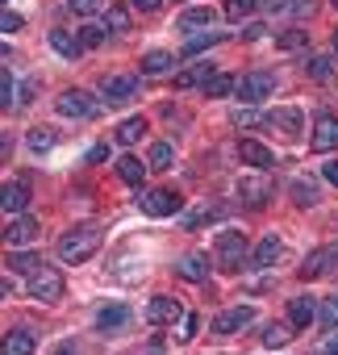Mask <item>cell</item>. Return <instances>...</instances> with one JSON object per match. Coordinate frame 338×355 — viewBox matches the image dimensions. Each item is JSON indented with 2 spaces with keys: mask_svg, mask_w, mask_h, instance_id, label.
Segmentation results:
<instances>
[{
  "mask_svg": "<svg viewBox=\"0 0 338 355\" xmlns=\"http://www.w3.org/2000/svg\"><path fill=\"white\" fill-rule=\"evenodd\" d=\"M105 243V234L96 226H80V230H67L59 239V259L63 263H88L96 255V247Z\"/></svg>",
  "mask_w": 338,
  "mask_h": 355,
  "instance_id": "obj_1",
  "label": "cell"
},
{
  "mask_svg": "<svg viewBox=\"0 0 338 355\" xmlns=\"http://www.w3.org/2000/svg\"><path fill=\"white\" fill-rule=\"evenodd\" d=\"M55 109H59L63 117H75V121H92V117H100V105H96V96H88L84 88H67V92H59Z\"/></svg>",
  "mask_w": 338,
  "mask_h": 355,
  "instance_id": "obj_2",
  "label": "cell"
},
{
  "mask_svg": "<svg viewBox=\"0 0 338 355\" xmlns=\"http://www.w3.org/2000/svg\"><path fill=\"white\" fill-rule=\"evenodd\" d=\"M26 288H30V297H34V301H42V305L63 301V276H59L55 268H46V263L30 276V284H26Z\"/></svg>",
  "mask_w": 338,
  "mask_h": 355,
  "instance_id": "obj_3",
  "label": "cell"
},
{
  "mask_svg": "<svg viewBox=\"0 0 338 355\" xmlns=\"http://www.w3.org/2000/svg\"><path fill=\"white\" fill-rule=\"evenodd\" d=\"M242 259H247V239H242L238 230L222 234V239H217V268H222V272H238Z\"/></svg>",
  "mask_w": 338,
  "mask_h": 355,
  "instance_id": "obj_4",
  "label": "cell"
},
{
  "mask_svg": "<svg viewBox=\"0 0 338 355\" xmlns=\"http://www.w3.org/2000/svg\"><path fill=\"white\" fill-rule=\"evenodd\" d=\"M234 197H238L247 209H263L267 197H272V180H263V175H242V180L234 184Z\"/></svg>",
  "mask_w": 338,
  "mask_h": 355,
  "instance_id": "obj_5",
  "label": "cell"
},
{
  "mask_svg": "<svg viewBox=\"0 0 338 355\" xmlns=\"http://www.w3.org/2000/svg\"><path fill=\"white\" fill-rule=\"evenodd\" d=\"M272 88H276V80H272L267 71H251V76L234 80V92H238V101H242V105H255V101H263Z\"/></svg>",
  "mask_w": 338,
  "mask_h": 355,
  "instance_id": "obj_6",
  "label": "cell"
},
{
  "mask_svg": "<svg viewBox=\"0 0 338 355\" xmlns=\"http://www.w3.org/2000/svg\"><path fill=\"white\" fill-rule=\"evenodd\" d=\"M38 234H42V226H38L34 214H17V218H9V226H5V243H9V247H30Z\"/></svg>",
  "mask_w": 338,
  "mask_h": 355,
  "instance_id": "obj_7",
  "label": "cell"
},
{
  "mask_svg": "<svg viewBox=\"0 0 338 355\" xmlns=\"http://www.w3.org/2000/svg\"><path fill=\"white\" fill-rule=\"evenodd\" d=\"M330 272H338V247H317L301 263V280H317V276H330Z\"/></svg>",
  "mask_w": 338,
  "mask_h": 355,
  "instance_id": "obj_8",
  "label": "cell"
},
{
  "mask_svg": "<svg viewBox=\"0 0 338 355\" xmlns=\"http://www.w3.org/2000/svg\"><path fill=\"white\" fill-rule=\"evenodd\" d=\"M146 322L150 326H172V322H184V305L176 297H154L146 305Z\"/></svg>",
  "mask_w": 338,
  "mask_h": 355,
  "instance_id": "obj_9",
  "label": "cell"
},
{
  "mask_svg": "<svg viewBox=\"0 0 338 355\" xmlns=\"http://www.w3.org/2000/svg\"><path fill=\"white\" fill-rule=\"evenodd\" d=\"M142 214H150V218H172V214H180V193H163V189L142 193Z\"/></svg>",
  "mask_w": 338,
  "mask_h": 355,
  "instance_id": "obj_10",
  "label": "cell"
},
{
  "mask_svg": "<svg viewBox=\"0 0 338 355\" xmlns=\"http://www.w3.org/2000/svg\"><path fill=\"white\" fill-rule=\"evenodd\" d=\"M100 96H105L109 105L134 101V96H138V80H134V76H105V80H100Z\"/></svg>",
  "mask_w": 338,
  "mask_h": 355,
  "instance_id": "obj_11",
  "label": "cell"
},
{
  "mask_svg": "<svg viewBox=\"0 0 338 355\" xmlns=\"http://www.w3.org/2000/svg\"><path fill=\"white\" fill-rule=\"evenodd\" d=\"M251 322H255V309H251V305H234V309H226V313L213 318V334H238V330H247Z\"/></svg>",
  "mask_w": 338,
  "mask_h": 355,
  "instance_id": "obj_12",
  "label": "cell"
},
{
  "mask_svg": "<svg viewBox=\"0 0 338 355\" xmlns=\"http://www.w3.org/2000/svg\"><path fill=\"white\" fill-rule=\"evenodd\" d=\"M176 276L188 280V284H205V280H209V259H205L201 251H188V255L176 259Z\"/></svg>",
  "mask_w": 338,
  "mask_h": 355,
  "instance_id": "obj_13",
  "label": "cell"
},
{
  "mask_svg": "<svg viewBox=\"0 0 338 355\" xmlns=\"http://www.w3.org/2000/svg\"><path fill=\"white\" fill-rule=\"evenodd\" d=\"M309 142H313V150H334V146H338V117H334V113H317Z\"/></svg>",
  "mask_w": 338,
  "mask_h": 355,
  "instance_id": "obj_14",
  "label": "cell"
},
{
  "mask_svg": "<svg viewBox=\"0 0 338 355\" xmlns=\"http://www.w3.org/2000/svg\"><path fill=\"white\" fill-rule=\"evenodd\" d=\"M26 205H30V184L26 180H9L5 189H0V209H5L9 218L26 214Z\"/></svg>",
  "mask_w": 338,
  "mask_h": 355,
  "instance_id": "obj_15",
  "label": "cell"
},
{
  "mask_svg": "<svg viewBox=\"0 0 338 355\" xmlns=\"http://www.w3.org/2000/svg\"><path fill=\"white\" fill-rule=\"evenodd\" d=\"M238 159H242L247 167H259V171H267V167L276 163L272 146H263L259 138H242V142H238Z\"/></svg>",
  "mask_w": 338,
  "mask_h": 355,
  "instance_id": "obj_16",
  "label": "cell"
},
{
  "mask_svg": "<svg viewBox=\"0 0 338 355\" xmlns=\"http://www.w3.org/2000/svg\"><path fill=\"white\" fill-rule=\"evenodd\" d=\"M267 125H276V130H284V134H292V138H296V134L305 130V113H301L296 105H280V109L267 117Z\"/></svg>",
  "mask_w": 338,
  "mask_h": 355,
  "instance_id": "obj_17",
  "label": "cell"
},
{
  "mask_svg": "<svg viewBox=\"0 0 338 355\" xmlns=\"http://www.w3.org/2000/svg\"><path fill=\"white\" fill-rule=\"evenodd\" d=\"M251 259H255V268H272V263H280V259H284V239H280V234H267V239L255 247Z\"/></svg>",
  "mask_w": 338,
  "mask_h": 355,
  "instance_id": "obj_18",
  "label": "cell"
},
{
  "mask_svg": "<svg viewBox=\"0 0 338 355\" xmlns=\"http://www.w3.org/2000/svg\"><path fill=\"white\" fill-rule=\"evenodd\" d=\"M0 355H34V334L30 330H9L0 338Z\"/></svg>",
  "mask_w": 338,
  "mask_h": 355,
  "instance_id": "obj_19",
  "label": "cell"
},
{
  "mask_svg": "<svg viewBox=\"0 0 338 355\" xmlns=\"http://www.w3.org/2000/svg\"><path fill=\"white\" fill-rule=\"evenodd\" d=\"M313 318H317V301H313V297H292V301H288V322H292L296 330L309 326Z\"/></svg>",
  "mask_w": 338,
  "mask_h": 355,
  "instance_id": "obj_20",
  "label": "cell"
},
{
  "mask_svg": "<svg viewBox=\"0 0 338 355\" xmlns=\"http://www.w3.org/2000/svg\"><path fill=\"white\" fill-rule=\"evenodd\" d=\"M292 201H296L301 209H309V205H317V201H321V184L313 180V175H301V180L292 184Z\"/></svg>",
  "mask_w": 338,
  "mask_h": 355,
  "instance_id": "obj_21",
  "label": "cell"
},
{
  "mask_svg": "<svg viewBox=\"0 0 338 355\" xmlns=\"http://www.w3.org/2000/svg\"><path fill=\"white\" fill-rule=\"evenodd\" d=\"M113 138H117V146H138V142L146 138V121H142V117H125Z\"/></svg>",
  "mask_w": 338,
  "mask_h": 355,
  "instance_id": "obj_22",
  "label": "cell"
},
{
  "mask_svg": "<svg viewBox=\"0 0 338 355\" xmlns=\"http://www.w3.org/2000/svg\"><path fill=\"white\" fill-rule=\"evenodd\" d=\"M96 326H100V330H121V326H130V309H125V305H105V309L96 313Z\"/></svg>",
  "mask_w": 338,
  "mask_h": 355,
  "instance_id": "obj_23",
  "label": "cell"
},
{
  "mask_svg": "<svg viewBox=\"0 0 338 355\" xmlns=\"http://www.w3.org/2000/svg\"><path fill=\"white\" fill-rule=\"evenodd\" d=\"M222 13H213V9H205V5H197V9H188V13H180V30H201V26H213Z\"/></svg>",
  "mask_w": 338,
  "mask_h": 355,
  "instance_id": "obj_24",
  "label": "cell"
},
{
  "mask_svg": "<svg viewBox=\"0 0 338 355\" xmlns=\"http://www.w3.org/2000/svg\"><path fill=\"white\" fill-rule=\"evenodd\" d=\"M230 92H234V76H226V71H209V76H205V96H209V101L230 96Z\"/></svg>",
  "mask_w": 338,
  "mask_h": 355,
  "instance_id": "obj_25",
  "label": "cell"
},
{
  "mask_svg": "<svg viewBox=\"0 0 338 355\" xmlns=\"http://www.w3.org/2000/svg\"><path fill=\"white\" fill-rule=\"evenodd\" d=\"M55 138H59V134H55L51 125H34V130L26 134V146H30L34 155H46V150L55 146Z\"/></svg>",
  "mask_w": 338,
  "mask_h": 355,
  "instance_id": "obj_26",
  "label": "cell"
},
{
  "mask_svg": "<svg viewBox=\"0 0 338 355\" xmlns=\"http://www.w3.org/2000/svg\"><path fill=\"white\" fill-rule=\"evenodd\" d=\"M117 175H121L130 189H138V184L146 180V167H142L138 159H130V155H125V159H117Z\"/></svg>",
  "mask_w": 338,
  "mask_h": 355,
  "instance_id": "obj_27",
  "label": "cell"
},
{
  "mask_svg": "<svg viewBox=\"0 0 338 355\" xmlns=\"http://www.w3.org/2000/svg\"><path fill=\"white\" fill-rule=\"evenodd\" d=\"M172 63H176L172 51H150V55H142V76H159V71H167Z\"/></svg>",
  "mask_w": 338,
  "mask_h": 355,
  "instance_id": "obj_28",
  "label": "cell"
},
{
  "mask_svg": "<svg viewBox=\"0 0 338 355\" xmlns=\"http://www.w3.org/2000/svg\"><path fill=\"white\" fill-rule=\"evenodd\" d=\"M51 46H55L63 59H75V55H80V38H71L67 30H51Z\"/></svg>",
  "mask_w": 338,
  "mask_h": 355,
  "instance_id": "obj_29",
  "label": "cell"
},
{
  "mask_svg": "<svg viewBox=\"0 0 338 355\" xmlns=\"http://www.w3.org/2000/svg\"><path fill=\"white\" fill-rule=\"evenodd\" d=\"M292 334H296V326H292V322H276V326H267V330H263V347H284Z\"/></svg>",
  "mask_w": 338,
  "mask_h": 355,
  "instance_id": "obj_30",
  "label": "cell"
},
{
  "mask_svg": "<svg viewBox=\"0 0 338 355\" xmlns=\"http://www.w3.org/2000/svg\"><path fill=\"white\" fill-rule=\"evenodd\" d=\"M9 268H13V272H26V276H34V272L42 268V259H38L34 251H13V255H9Z\"/></svg>",
  "mask_w": 338,
  "mask_h": 355,
  "instance_id": "obj_31",
  "label": "cell"
},
{
  "mask_svg": "<svg viewBox=\"0 0 338 355\" xmlns=\"http://www.w3.org/2000/svg\"><path fill=\"white\" fill-rule=\"evenodd\" d=\"M255 5H259V0H226L222 17H230V21H247V17L255 13Z\"/></svg>",
  "mask_w": 338,
  "mask_h": 355,
  "instance_id": "obj_32",
  "label": "cell"
},
{
  "mask_svg": "<svg viewBox=\"0 0 338 355\" xmlns=\"http://www.w3.org/2000/svg\"><path fill=\"white\" fill-rule=\"evenodd\" d=\"M217 42H226V34H193L188 38V46H184V55H201V51H209V46H217Z\"/></svg>",
  "mask_w": 338,
  "mask_h": 355,
  "instance_id": "obj_33",
  "label": "cell"
},
{
  "mask_svg": "<svg viewBox=\"0 0 338 355\" xmlns=\"http://www.w3.org/2000/svg\"><path fill=\"white\" fill-rule=\"evenodd\" d=\"M217 218H226V209H222V205H201V209H193L184 222L197 230V226H205V222H217Z\"/></svg>",
  "mask_w": 338,
  "mask_h": 355,
  "instance_id": "obj_34",
  "label": "cell"
},
{
  "mask_svg": "<svg viewBox=\"0 0 338 355\" xmlns=\"http://www.w3.org/2000/svg\"><path fill=\"white\" fill-rule=\"evenodd\" d=\"M17 105V80L0 71V109H13Z\"/></svg>",
  "mask_w": 338,
  "mask_h": 355,
  "instance_id": "obj_35",
  "label": "cell"
},
{
  "mask_svg": "<svg viewBox=\"0 0 338 355\" xmlns=\"http://www.w3.org/2000/svg\"><path fill=\"white\" fill-rule=\"evenodd\" d=\"M172 155H176L172 142H154V146H150V167H159V171L172 167Z\"/></svg>",
  "mask_w": 338,
  "mask_h": 355,
  "instance_id": "obj_36",
  "label": "cell"
},
{
  "mask_svg": "<svg viewBox=\"0 0 338 355\" xmlns=\"http://www.w3.org/2000/svg\"><path fill=\"white\" fill-rule=\"evenodd\" d=\"M105 30H113V34H121V30H130V17H125V5H113V9L105 13Z\"/></svg>",
  "mask_w": 338,
  "mask_h": 355,
  "instance_id": "obj_37",
  "label": "cell"
},
{
  "mask_svg": "<svg viewBox=\"0 0 338 355\" xmlns=\"http://www.w3.org/2000/svg\"><path fill=\"white\" fill-rule=\"evenodd\" d=\"M317 318H321L330 330L338 326V293H334V297H326V301H317Z\"/></svg>",
  "mask_w": 338,
  "mask_h": 355,
  "instance_id": "obj_38",
  "label": "cell"
},
{
  "mask_svg": "<svg viewBox=\"0 0 338 355\" xmlns=\"http://www.w3.org/2000/svg\"><path fill=\"white\" fill-rule=\"evenodd\" d=\"M205 76H209V63H201V67H193V71H180L172 84H176V88H193V84H197V80H205Z\"/></svg>",
  "mask_w": 338,
  "mask_h": 355,
  "instance_id": "obj_39",
  "label": "cell"
},
{
  "mask_svg": "<svg viewBox=\"0 0 338 355\" xmlns=\"http://www.w3.org/2000/svg\"><path fill=\"white\" fill-rule=\"evenodd\" d=\"M276 46H280V51H301V46H305V34H301V30H284V34L276 38Z\"/></svg>",
  "mask_w": 338,
  "mask_h": 355,
  "instance_id": "obj_40",
  "label": "cell"
},
{
  "mask_svg": "<svg viewBox=\"0 0 338 355\" xmlns=\"http://www.w3.org/2000/svg\"><path fill=\"white\" fill-rule=\"evenodd\" d=\"M67 9L75 17H92V13H100V0H67Z\"/></svg>",
  "mask_w": 338,
  "mask_h": 355,
  "instance_id": "obj_41",
  "label": "cell"
},
{
  "mask_svg": "<svg viewBox=\"0 0 338 355\" xmlns=\"http://www.w3.org/2000/svg\"><path fill=\"white\" fill-rule=\"evenodd\" d=\"M105 34H109L105 26H84L80 30V46H96V42H105Z\"/></svg>",
  "mask_w": 338,
  "mask_h": 355,
  "instance_id": "obj_42",
  "label": "cell"
},
{
  "mask_svg": "<svg viewBox=\"0 0 338 355\" xmlns=\"http://www.w3.org/2000/svg\"><path fill=\"white\" fill-rule=\"evenodd\" d=\"M330 71H334L330 59H309V76H313V80H330Z\"/></svg>",
  "mask_w": 338,
  "mask_h": 355,
  "instance_id": "obj_43",
  "label": "cell"
},
{
  "mask_svg": "<svg viewBox=\"0 0 338 355\" xmlns=\"http://www.w3.org/2000/svg\"><path fill=\"white\" fill-rule=\"evenodd\" d=\"M234 121H238V125H263L267 117H263L259 109H238V113H234Z\"/></svg>",
  "mask_w": 338,
  "mask_h": 355,
  "instance_id": "obj_44",
  "label": "cell"
},
{
  "mask_svg": "<svg viewBox=\"0 0 338 355\" xmlns=\"http://www.w3.org/2000/svg\"><path fill=\"white\" fill-rule=\"evenodd\" d=\"M21 30V17L9 13V9H0V34H17Z\"/></svg>",
  "mask_w": 338,
  "mask_h": 355,
  "instance_id": "obj_45",
  "label": "cell"
},
{
  "mask_svg": "<svg viewBox=\"0 0 338 355\" xmlns=\"http://www.w3.org/2000/svg\"><path fill=\"white\" fill-rule=\"evenodd\" d=\"M317 355H338V326H334V330L326 334V343L317 347Z\"/></svg>",
  "mask_w": 338,
  "mask_h": 355,
  "instance_id": "obj_46",
  "label": "cell"
},
{
  "mask_svg": "<svg viewBox=\"0 0 338 355\" xmlns=\"http://www.w3.org/2000/svg\"><path fill=\"white\" fill-rule=\"evenodd\" d=\"M313 9H317V0H296V5H288V13H292V17H309Z\"/></svg>",
  "mask_w": 338,
  "mask_h": 355,
  "instance_id": "obj_47",
  "label": "cell"
},
{
  "mask_svg": "<svg viewBox=\"0 0 338 355\" xmlns=\"http://www.w3.org/2000/svg\"><path fill=\"white\" fill-rule=\"evenodd\" d=\"M130 5H134L138 13H159V9H163V0H130Z\"/></svg>",
  "mask_w": 338,
  "mask_h": 355,
  "instance_id": "obj_48",
  "label": "cell"
},
{
  "mask_svg": "<svg viewBox=\"0 0 338 355\" xmlns=\"http://www.w3.org/2000/svg\"><path fill=\"white\" fill-rule=\"evenodd\" d=\"M255 9H263V13H284V9H288V0H259Z\"/></svg>",
  "mask_w": 338,
  "mask_h": 355,
  "instance_id": "obj_49",
  "label": "cell"
},
{
  "mask_svg": "<svg viewBox=\"0 0 338 355\" xmlns=\"http://www.w3.org/2000/svg\"><path fill=\"white\" fill-rule=\"evenodd\" d=\"M321 175H326V180H330V184L338 189V159H330V163L321 167Z\"/></svg>",
  "mask_w": 338,
  "mask_h": 355,
  "instance_id": "obj_50",
  "label": "cell"
},
{
  "mask_svg": "<svg viewBox=\"0 0 338 355\" xmlns=\"http://www.w3.org/2000/svg\"><path fill=\"white\" fill-rule=\"evenodd\" d=\"M105 159H109V146H105V142H100V146H92V150H88V163H105Z\"/></svg>",
  "mask_w": 338,
  "mask_h": 355,
  "instance_id": "obj_51",
  "label": "cell"
},
{
  "mask_svg": "<svg viewBox=\"0 0 338 355\" xmlns=\"http://www.w3.org/2000/svg\"><path fill=\"white\" fill-rule=\"evenodd\" d=\"M263 34H267V30H263V26H247V30H242V38H247V42H259V38H263Z\"/></svg>",
  "mask_w": 338,
  "mask_h": 355,
  "instance_id": "obj_52",
  "label": "cell"
},
{
  "mask_svg": "<svg viewBox=\"0 0 338 355\" xmlns=\"http://www.w3.org/2000/svg\"><path fill=\"white\" fill-rule=\"evenodd\" d=\"M5 297H9V280H5V276H0V301H5Z\"/></svg>",
  "mask_w": 338,
  "mask_h": 355,
  "instance_id": "obj_53",
  "label": "cell"
},
{
  "mask_svg": "<svg viewBox=\"0 0 338 355\" xmlns=\"http://www.w3.org/2000/svg\"><path fill=\"white\" fill-rule=\"evenodd\" d=\"M55 355H75V347H59V351H55Z\"/></svg>",
  "mask_w": 338,
  "mask_h": 355,
  "instance_id": "obj_54",
  "label": "cell"
},
{
  "mask_svg": "<svg viewBox=\"0 0 338 355\" xmlns=\"http://www.w3.org/2000/svg\"><path fill=\"white\" fill-rule=\"evenodd\" d=\"M5 55H9V46H5V42H0V59H5Z\"/></svg>",
  "mask_w": 338,
  "mask_h": 355,
  "instance_id": "obj_55",
  "label": "cell"
},
{
  "mask_svg": "<svg viewBox=\"0 0 338 355\" xmlns=\"http://www.w3.org/2000/svg\"><path fill=\"white\" fill-rule=\"evenodd\" d=\"M334 51H338V30H334Z\"/></svg>",
  "mask_w": 338,
  "mask_h": 355,
  "instance_id": "obj_56",
  "label": "cell"
},
{
  "mask_svg": "<svg viewBox=\"0 0 338 355\" xmlns=\"http://www.w3.org/2000/svg\"><path fill=\"white\" fill-rule=\"evenodd\" d=\"M0 239H5V226H0Z\"/></svg>",
  "mask_w": 338,
  "mask_h": 355,
  "instance_id": "obj_57",
  "label": "cell"
},
{
  "mask_svg": "<svg viewBox=\"0 0 338 355\" xmlns=\"http://www.w3.org/2000/svg\"><path fill=\"white\" fill-rule=\"evenodd\" d=\"M0 5H5V0H0Z\"/></svg>",
  "mask_w": 338,
  "mask_h": 355,
  "instance_id": "obj_58",
  "label": "cell"
},
{
  "mask_svg": "<svg viewBox=\"0 0 338 355\" xmlns=\"http://www.w3.org/2000/svg\"><path fill=\"white\" fill-rule=\"evenodd\" d=\"M334 5H338V0H334Z\"/></svg>",
  "mask_w": 338,
  "mask_h": 355,
  "instance_id": "obj_59",
  "label": "cell"
}]
</instances>
